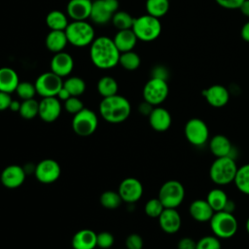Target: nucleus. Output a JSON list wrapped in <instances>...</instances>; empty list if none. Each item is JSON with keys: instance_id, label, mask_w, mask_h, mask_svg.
Segmentation results:
<instances>
[{"instance_id": "obj_1", "label": "nucleus", "mask_w": 249, "mask_h": 249, "mask_svg": "<svg viewBox=\"0 0 249 249\" xmlns=\"http://www.w3.org/2000/svg\"><path fill=\"white\" fill-rule=\"evenodd\" d=\"M121 53L112 38L99 36L93 40L89 48V57L93 65L99 69H110L119 64Z\"/></svg>"}, {"instance_id": "obj_2", "label": "nucleus", "mask_w": 249, "mask_h": 249, "mask_svg": "<svg viewBox=\"0 0 249 249\" xmlns=\"http://www.w3.org/2000/svg\"><path fill=\"white\" fill-rule=\"evenodd\" d=\"M131 105L129 101L118 93L112 96L103 97L99 104L101 117L110 124H121L130 115Z\"/></svg>"}, {"instance_id": "obj_3", "label": "nucleus", "mask_w": 249, "mask_h": 249, "mask_svg": "<svg viewBox=\"0 0 249 249\" xmlns=\"http://www.w3.org/2000/svg\"><path fill=\"white\" fill-rule=\"evenodd\" d=\"M237 164L231 157L216 158L209 169V176L212 182L218 186H226L234 181Z\"/></svg>"}, {"instance_id": "obj_4", "label": "nucleus", "mask_w": 249, "mask_h": 249, "mask_svg": "<svg viewBox=\"0 0 249 249\" xmlns=\"http://www.w3.org/2000/svg\"><path fill=\"white\" fill-rule=\"evenodd\" d=\"M68 43L74 47L83 48L90 45L95 39L94 29L86 20H73L64 30Z\"/></svg>"}, {"instance_id": "obj_5", "label": "nucleus", "mask_w": 249, "mask_h": 249, "mask_svg": "<svg viewBox=\"0 0 249 249\" xmlns=\"http://www.w3.org/2000/svg\"><path fill=\"white\" fill-rule=\"evenodd\" d=\"M209 223L213 234L220 239L232 237L238 229V223L234 215L224 210L214 212Z\"/></svg>"}, {"instance_id": "obj_6", "label": "nucleus", "mask_w": 249, "mask_h": 249, "mask_svg": "<svg viewBox=\"0 0 249 249\" xmlns=\"http://www.w3.org/2000/svg\"><path fill=\"white\" fill-rule=\"evenodd\" d=\"M131 29L138 40L152 42L160 36L161 32V24L160 18L147 14L134 18Z\"/></svg>"}, {"instance_id": "obj_7", "label": "nucleus", "mask_w": 249, "mask_h": 249, "mask_svg": "<svg viewBox=\"0 0 249 249\" xmlns=\"http://www.w3.org/2000/svg\"><path fill=\"white\" fill-rule=\"evenodd\" d=\"M158 197L164 208H177L184 200L185 188L177 180H168L161 185Z\"/></svg>"}, {"instance_id": "obj_8", "label": "nucleus", "mask_w": 249, "mask_h": 249, "mask_svg": "<svg viewBox=\"0 0 249 249\" xmlns=\"http://www.w3.org/2000/svg\"><path fill=\"white\" fill-rule=\"evenodd\" d=\"M98 119L96 114L88 108L82 109L72 119V128L79 136H89L97 128Z\"/></svg>"}, {"instance_id": "obj_9", "label": "nucleus", "mask_w": 249, "mask_h": 249, "mask_svg": "<svg viewBox=\"0 0 249 249\" xmlns=\"http://www.w3.org/2000/svg\"><path fill=\"white\" fill-rule=\"evenodd\" d=\"M184 134L192 145L201 147L205 145L209 139V128L203 120L193 118L186 123Z\"/></svg>"}, {"instance_id": "obj_10", "label": "nucleus", "mask_w": 249, "mask_h": 249, "mask_svg": "<svg viewBox=\"0 0 249 249\" xmlns=\"http://www.w3.org/2000/svg\"><path fill=\"white\" fill-rule=\"evenodd\" d=\"M168 85L165 80L151 78L143 88V98L153 106L161 104L168 95Z\"/></svg>"}, {"instance_id": "obj_11", "label": "nucleus", "mask_w": 249, "mask_h": 249, "mask_svg": "<svg viewBox=\"0 0 249 249\" xmlns=\"http://www.w3.org/2000/svg\"><path fill=\"white\" fill-rule=\"evenodd\" d=\"M36 92L42 97L56 96L63 87L62 78L55 73L49 71L41 74L35 81Z\"/></svg>"}, {"instance_id": "obj_12", "label": "nucleus", "mask_w": 249, "mask_h": 249, "mask_svg": "<svg viewBox=\"0 0 249 249\" xmlns=\"http://www.w3.org/2000/svg\"><path fill=\"white\" fill-rule=\"evenodd\" d=\"M118 9V0H95L92 2L89 18L96 24H106L111 21Z\"/></svg>"}, {"instance_id": "obj_13", "label": "nucleus", "mask_w": 249, "mask_h": 249, "mask_svg": "<svg viewBox=\"0 0 249 249\" xmlns=\"http://www.w3.org/2000/svg\"><path fill=\"white\" fill-rule=\"evenodd\" d=\"M61 173L59 163L52 159H45L35 166V177L43 184H52L55 182Z\"/></svg>"}, {"instance_id": "obj_14", "label": "nucleus", "mask_w": 249, "mask_h": 249, "mask_svg": "<svg viewBox=\"0 0 249 249\" xmlns=\"http://www.w3.org/2000/svg\"><path fill=\"white\" fill-rule=\"evenodd\" d=\"M118 193L121 196L123 201L127 203H134L141 198L143 195V186L138 179L134 177H128L120 183Z\"/></svg>"}, {"instance_id": "obj_15", "label": "nucleus", "mask_w": 249, "mask_h": 249, "mask_svg": "<svg viewBox=\"0 0 249 249\" xmlns=\"http://www.w3.org/2000/svg\"><path fill=\"white\" fill-rule=\"evenodd\" d=\"M61 113V104L56 96L43 97L39 102L38 116L45 123H53L58 119Z\"/></svg>"}, {"instance_id": "obj_16", "label": "nucleus", "mask_w": 249, "mask_h": 249, "mask_svg": "<svg viewBox=\"0 0 249 249\" xmlns=\"http://www.w3.org/2000/svg\"><path fill=\"white\" fill-rule=\"evenodd\" d=\"M26 177V172L22 166L11 164L6 166L1 172L0 180L3 186L8 189H16L20 187Z\"/></svg>"}, {"instance_id": "obj_17", "label": "nucleus", "mask_w": 249, "mask_h": 249, "mask_svg": "<svg viewBox=\"0 0 249 249\" xmlns=\"http://www.w3.org/2000/svg\"><path fill=\"white\" fill-rule=\"evenodd\" d=\"M158 219L160 229L169 234L176 233L182 226V218L177 208H164Z\"/></svg>"}, {"instance_id": "obj_18", "label": "nucleus", "mask_w": 249, "mask_h": 249, "mask_svg": "<svg viewBox=\"0 0 249 249\" xmlns=\"http://www.w3.org/2000/svg\"><path fill=\"white\" fill-rule=\"evenodd\" d=\"M201 93L207 103L215 108L224 107L230 100V92L228 89L222 85H213L202 90Z\"/></svg>"}, {"instance_id": "obj_19", "label": "nucleus", "mask_w": 249, "mask_h": 249, "mask_svg": "<svg viewBox=\"0 0 249 249\" xmlns=\"http://www.w3.org/2000/svg\"><path fill=\"white\" fill-rule=\"evenodd\" d=\"M51 71L58 75L59 77L68 76L74 67L73 57L65 52H60L54 53L51 60Z\"/></svg>"}, {"instance_id": "obj_20", "label": "nucleus", "mask_w": 249, "mask_h": 249, "mask_svg": "<svg viewBox=\"0 0 249 249\" xmlns=\"http://www.w3.org/2000/svg\"><path fill=\"white\" fill-rule=\"evenodd\" d=\"M148 118L151 127L159 132L167 130L172 123L170 113L165 108L160 106L154 107Z\"/></svg>"}, {"instance_id": "obj_21", "label": "nucleus", "mask_w": 249, "mask_h": 249, "mask_svg": "<svg viewBox=\"0 0 249 249\" xmlns=\"http://www.w3.org/2000/svg\"><path fill=\"white\" fill-rule=\"evenodd\" d=\"M208 147L210 152L216 157V158H222V157H231L233 152V147L231 145V140L223 134H216L211 137L208 143Z\"/></svg>"}, {"instance_id": "obj_22", "label": "nucleus", "mask_w": 249, "mask_h": 249, "mask_svg": "<svg viewBox=\"0 0 249 249\" xmlns=\"http://www.w3.org/2000/svg\"><path fill=\"white\" fill-rule=\"evenodd\" d=\"M91 0H70L67 4V15L73 20H86L90 17Z\"/></svg>"}, {"instance_id": "obj_23", "label": "nucleus", "mask_w": 249, "mask_h": 249, "mask_svg": "<svg viewBox=\"0 0 249 249\" xmlns=\"http://www.w3.org/2000/svg\"><path fill=\"white\" fill-rule=\"evenodd\" d=\"M189 213L191 217L199 223L209 222L214 214V210L209 205L206 199H195L189 206Z\"/></svg>"}, {"instance_id": "obj_24", "label": "nucleus", "mask_w": 249, "mask_h": 249, "mask_svg": "<svg viewBox=\"0 0 249 249\" xmlns=\"http://www.w3.org/2000/svg\"><path fill=\"white\" fill-rule=\"evenodd\" d=\"M97 234L89 229L78 231L72 237L73 249H94L96 244Z\"/></svg>"}, {"instance_id": "obj_25", "label": "nucleus", "mask_w": 249, "mask_h": 249, "mask_svg": "<svg viewBox=\"0 0 249 249\" xmlns=\"http://www.w3.org/2000/svg\"><path fill=\"white\" fill-rule=\"evenodd\" d=\"M137 37L132 29L119 30L113 38V41L120 53L132 51L137 43Z\"/></svg>"}, {"instance_id": "obj_26", "label": "nucleus", "mask_w": 249, "mask_h": 249, "mask_svg": "<svg viewBox=\"0 0 249 249\" xmlns=\"http://www.w3.org/2000/svg\"><path fill=\"white\" fill-rule=\"evenodd\" d=\"M19 79L18 73L11 67L0 68V91L12 93L16 91Z\"/></svg>"}, {"instance_id": "obj_27", "label": "nucleus", "mask_w": 249, "mask_h": 249, "mask_svg": "<svg viewBox=\"0 0 249 249\" xmlns=\"http://www.w3.org/2000/svg\"><path fill=\"white\" fill-rule=\"evenodd\" d=\"M47 49L53 53L63 52L64 48L68 44V40L64 30H51L45 40Z\"/></svg>"}, {"instance_id": "obj_28", "label": "nucleus", "mask_w": 249, "mask_h": 249, "mask_svg": "<svg viewBox=\"0 0 249 249\" xmlns=\"http://www.w3.org/2000/svg\"><path fill=\"white\" fill-rule=\"evenodd\" d=\"M206 200L212 207L214 212H217L224 210L225 205L229 200V196L224 190L220 188H214L210 190L209 193L207 194Z\"/></svg>"}, {"instance_id": "obj_29", "label": "nucleus", "mask_w": 249, "mask_h": 249, "mask_svg": "<svg viewBox=\"0 0 249 249\" xmlns=\"http://www.w3.org/2000/svg\"><path fill=\"white\" fill-rule=\"evenodd\" d=\"M46 23L51 30H65L69 22L64 13L58 10H53L47 15Z\"/></svg>"}, {"instance_id": "obj_30", "label": "nucleus", "mask_w": 249, "mask_h": 249, "mask_svg": "<svg viewBox=\"0 0 249 249\" xmlns=\"http://www.w3.org/2000/svg\"><path fill=\"white\" fill-rule=\"evenodd\" d=\"M97 90L102 97H108L117 94L118 83L111 76H103L97 82Z\"/></svg>"}, {"instance_id": "obj_31", "label": "nucleus", "mask_w": 249, "mask_h": 249, "mask_svg": "<svg viewBox=\"0 0 249 249\" xmlns=\"http://www.w3.org/2000/svg\"><path fill=\"white\" fill-rule=\"evenodd\" d=\"M233 183L239 192L249 196V163H245L237 168Z\"/></svg>"}, {"instance_id": "obj_32", "label": "nucleus", "mask_w": 249, "mask_h": 249, "mask_svg": "<svg viewBox=\"0 0 249 249\" xmlns=\"http://www.w3.org/2000/svg\"><path fill=\"white\" fill-rule=\"evenodd\" d=\"M169 0H146V10L148 15L160 18L169 10Z\"/></svg>"}, {"instance_id": "obj_33", "label": "nucleus", "mask_w": 249, "mask_h": 249, "mask_svg": "<svg viewBox=\"0 0 249 249\" xmlns=\"http://www.w3.org/2000/svg\"><path fill=\"white\" fill-rule=\"evenodd\" d=\"M140 63H141L140 56L138 55V53H136L133 51L121 53L120 54L119 64H121V66L127 71L136 70L140 66Z\"/></svg>"}, {"instance_id": "obj_34", "label": "nucleus", "mask_w": 249, "mask_h": 249, "mask_svg": "<svg viewBox=\"0 0 249 249\" xmlns=\"http://www.w3.org/2000/svg\"><path fill=\"white\" fill-rule=\"evenodd\" d=\"M113 25L118 30H124V29H131L134 21V18L131 17L130 14L124 11H117L112 19Z\"/></svg>"}, {"instance_id": "obj_35", "label": "nucleus", "mask_w": 249, "mask_h": 249, "mask_svg": "<svg viewBox=\"0 0 249 249\" xmlns=\"http://www.w3.org/2000/svg\"><path fill=\"white\" fill-rule=\"evenodd\" d=\"M63 87L69 91L71 96H80L86 90L85 81L77 76L70 77L63 82Z\"/></svg>"}, {"instance_id": "obj_36", "label": "nucleus", "mask_w": 249, "mask_h": 249, "mask_svg": "<svg viewBox=\"0 0 249 249\" xmlns=\"http://www.w3.org/2000/svg\"><path fill=\"white\" fill-rule=\"evenodd\" d=\"M18 113L25 120H31L35 118L39 113V102L34 98L22 100Z\"/></svg>"}, {"instance_id": "obj_37", "label": "nucleus", "mask_w": 249, "mask_h": 249, "mask_svg": "<svg viewBox=\"0 0 249 249\" xmlns=\"http://www.w3.org/2000/svg\"><path fill=\"white\" fill-rule=\"evenodd\" d=\"M123 199L118 192L114 191H106L100 196V203L104 208L107 209H116L118 208Z\"/></svg>"}, {"instance_id": "obj_38", "label": "nucleus", "mask_w": 249, "mask_h": 249, "mask_svg": "<svg viewBox=\"0 0 249 249\" xmlns=\"http://www.w3.org/2000/svg\"><path fill=\"white\" fill-rule=\"evenodd\" d=\"M16 92L18 96L22 100L34 98V95L37 93L35 85L30 82H19L17 87Z\"/></svg>"}, {"instance_id": "obj_39", "label": "nucleus", "mask_w": 249, "mask_h": 249, "mask_svg": "<svg viewBox=\"0 0 249 249\" xmlns=\"http://www.w3.org/2000/svg\"><path fill=\"white\" fill-rule=\"evenodd\" d=\"M163 209H164V206L162 205V203L159 199V197L149 199L146 202L145 207H144L146 215L151 218H159L160 215L161 214V212L163 211Z\"/></svg>"}, {"instance_id": "obj_40", "label": "nucleus", "mask_w": 249, "mask_h": 249, "mask_svg": "<svg viewBox=\"0 0 249 249\" xmlns=\"http://www.w3.org/2000/svg\"><path fill=\"white\" fill-rule=\"evenodd\" d=\"M220 238L212 235H205L196 241V249H221Z\"/></svg>"}, {"instance_id": "obj_41", "label": "nucleus", "mask_w": 249, "mask_h": 249, "mask_svg": "<svg viewBox=\"0 0 249 249\" xmlns=\"http://www.w3.org/2000/svg\"><path fill=\"white\" fill-rule=\"evenodd\" d=\"M64 108L69 114L74 116L85 107L83 101L78 96H70L67 100L64 101Z\"/></svg>"}, {"instance_id": "obj_42", "label": "nucleus", "mask_w": 249, "mask_h": 249, "mask_svg": "<svg viewBox=\"0 0 249 249\" xmlns=\"http://www.w3.org/2000/svg\"><path fill=\"white\" fill-rule=\"evenodd\" d=\"M114 235L109 231H101L97 233L96 244L101 249H108L114 244Z\"/></svg>"}, {"instance_id": "obj_43", "label": "nucleus", "mask_w": 249, "mask_h": 249, "mask_svg": "<svg viewBox=\"0 0 249 249\" xmlns=\"http://www.w3.org/2000/svg\"><path fill=\"white\" fill-rule=\"evenodd\" d=\"M143 238L137 233H131L125 238V247L127 249H143Z\"/></svg>"}, {"instance_id": "obj_44", "label": "nucleus", "mask_w": 249, "mask_h": 249, "mask_svg": "<svg viewBox=\"0 0 249 249\" xmlns=\"http://www.w3.org/2000/svg\"><path fill=\"white\" fill-rule=\"evenodd\" d=\"M215 1L222 8H225L228 10H235V9H239L245 0H215Z\"/></svg>"}, {"instance_id": "obj_45", "label": "nucleus", "mask_w": 249, "mask_h": 249, "mask_svg": "<svg viewBox=\"0 0 249 249\" xmlns=\"http://www.w3.org/2000/svg\"><path fill=\"white\" fill-rule=\"evenodd\" d=\"M196 241L192 237H182L177 243V249H196Z\"/></svg>"}, {"instance_id": "obj_46", "label": "nucleus", "mask_w": 249, "mask_h": 249, "mask_svg": "<svg viewBox=\"0 0 249 249\" xmlns=\"http://www.w3.org/2000/svg\"><path fill=\"white\" fill-rule=\"evenodd\" d=\"M168 77V70L161 65H158L153 68L152 70V78H158L162 80H167Z\"/></svg>"}, {"instance_id": "obj_47", "label": "nucleus", "mask_w": 249, "mask_h": 249, "mask_svg": "<svg viewBox=\"0 0 249 249\" xmlns=\"http://www.w3.org/2000/svg\"><path fill=\"white\" fill-rule=\"evenodd\" d=\"M12 97L10 93L0 91V111H4L10 108L11 102H12Z\"/></svg>"}, {"instance_id": "obj_48", "label": "nucleus", "mask_w": 249, "mask_h": 249, "mask_svg": "<svg viewBox=\"0 0 249 249\" xmlns=\"http://www.w3.org/2000/svg\"><path fill=\"white\" fill-rule=\"evenodd\" d=\"M154 109V106L150 103H148L147 101H143L142 103L139 104V107H138V110L140 112V114L142 115H145V116H149L152 112V110Z\"/></svg>"}, {"instance_id": "obj_49", "label": "nucleus", "mask_w": 249, "mask_h": 249, "mask_svg": "<svg viewBox=\"0 0 249 249\" xmlns=\"http://www.w3.org/2000/svg\"><path fill=\"white\" fill-rule=\"evenodd\" d=\"M240 35H241V38H242L245 42H248V43H249V20L246 21V22L243 24V26L241 27Z\"/></svg>"}, {"instance_id": "obj_50", "label": "nucleus", "mask_w": 249, "mask_h": 249, "mask_svg": "<svg viewBox=\"0 0 249 249\" xmlns=\"http://www.w3.org/2000/svg\"><path fill=\"white\" fill-rule=\"evenodd\" d=\"M70 96H71V94L69 93V91H68L64 87H62V88L60 89V90L58 91V93H57V95H56V97H57L59 100H62V101L67 100Z\"/></svg>"}, {"instance_id": "obj_51", "label": "nucleus", "mask_w": 249, "mask_h": 249, "mask_svg": "<svg viewBox=\"0 0 249 249\" xmlns=\"http://www.w3.org/2000/svg\"><path fill=\"white\" fill-rule=\"evenodd\" d=\"M234 210H235V203H234V201H232L231 199L229 198V200L227 201V203L225 205L224 211L229 212V213H233Z\"/></svg>"}, {"instance_id": "obj_52", "label": "nucleus", "mask_w": 249, "mask_h": 249, "mask_svg": "<svg viewBox=\"0 0 249 249\" xmlns=\"http://www.w3.org/2000/svg\"><path fill=\"white\" fill-rule=\"evenodd\" d=\"M239 10L246 18H249V0H245L240 6Z\"/></svg>"}, {"instance_id": "obj_53", "label": "nucleus", "mask_w": 249, "mask_h": 249, "mask_svg": "<svg viewBox=\"0 0 249 249\" xmlns=\"http://www.w3.org/2000/svg\"><path fill=\"white\" fill-rule=\"evenodd\" d=\"M19 108H20V103L18 100H12L9 109H11L14 112H18Z\"/></svg>"}, {"instance_id": "obj_54", "label": "nucleus", "mask_w": 249, "mask_h": 249, "mask_svg": "<svg viewBox=\"0 0 249 249\" xmlns=\"http://www.w3.org/2000/svg\"><path fill=\"white\" fill-rule=\"evenodd\" d=\"M245 229H246V231L248 232V234H249V217H248V219L246 220V223H245Z\"/></svg>"}]
</instances>
